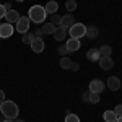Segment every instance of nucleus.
<instances>
[{
	"mask_svg": "<svg viewBox=\"0 0 122 122\" xmlns=\"http://www.w3.org/2000/svg\"><path fill=\"white\" fill-rule=\"evenodd\" d=\"M0 112L5 116V119H11V121H15L16 117H18L20 114V107L16 106V103H13V101H3V103L0 104Z\"/></svg>",
	"mask_w": 122,
	"mask_h": 122,
	"instance_id": "obj_1",
	"label": "nucleus"
},
{
	"mask_svg": "<svg viewBox=\"0 0 122 122\" xmlns=\"http://www.w3.org/2000/svg\"><path fill=\"white\" fill-rule=\"evenodd\" d=\"M47 13H46V8L44 7H41V5H33L31 8H29V13H28V18L33 21V23H44V20H46Z\"/></svg>",
	"mask_w": 122,
	"mask_h": 122,
	"instance_id": "obj_2",
	"label": "nucleus"
},
{
	"mask_svg": "<svg viewBox=\"0 0 122 122\" xmlns=\"http://www.w3.org/2000/svg\"><path fill=\"white\" fill-rule=\"evenodd\" d=\"M68 33H70V38L73 39H80L86 36V26H85L83 23H75L72 28L68 29Z\"/></svg>",
	"mask_w": 122,
	"mask_h": 122,
	"instance_id": "obj_3",
	"label": "nucleus"
},
{
	"mask_svg": "<svg viewBox=\"0 0 122 122\" xmlns=\"http://www.w3.org/2000/svg\"><path fill=\"white\" fill-rule=\"evenodd\" d=\"M29 25H31V20L28 16H20V20L16 21V31L25 34V33L29 31Z\"/></svg>",
	"mask_w": 122,
	"mask_h": 122,
	"instance_id": "obj_4",
	"label": "nucleus"
},
{
	"mask_svg": "<svg viewBox=\"0 0 122 122\" xmlns=\"http://www.w3.org/2000/svg\"><path fill=\"white\" fill-rule=\"evenodd\" d=\"M10 36H13V25L11 23H2L0 25V38L7 39Z\"/></svg>",
	"mask_w": 122,
	"mask_h": 122,
	"instance_id": "obj_5",
	"label": "nucleus"
},
{
	"mask_svg": "<svg viewBox=\"0 0 122 122\" xmlns=\"http://www.w3.org/2000/svg\"><path fill=\"white\" fill-rule=\"evenodd\" d=\"M104 91V83L101 80H91L90 81V93H103Z\"/></svg>",
	"mask_w": 122,
	"mask_h": 122,
	"instance_id": "obj_6",
	"label": "nucleus"
},
{
	"mask_svg": "<svg viewBox=\"0 0 122 122\" xmlns=\"http://www.w3.org/2000/svg\"><path fill=\"white\" fill-rule=\"evenodd\" d=\"M75 25V18H73V15H64L62 18H60V26L62 28H65V29H70L72 26Z\"/></svg>",
	"mask_w": 122,
	"mask_h": 122,
	"instance_id": "obj_7",
	"label": "nucleus"
},
{
	"mask_svg": "<svg viewBox=\"0 0 122 122\" xmlns=\"http://www.w3.org/2000/svg\"><path fill=\"white\" fill-rule=\"evenodd\" d=\"M44 39L42 38H34L33 39V42H31V49L36 52V54H41L42 51H44Z\"/></svg>",
	"mask_w": 122,
	"mask_h": 122,
	"instance_id": "obj_8",
	"label": "nucleus"
},
{
	"mask_svg": "<svg viewBox=\"0 0 122 122\" xmlns=\"http://www.w3.org/2000/svg\"><path fill=\"white\" fill-rule=\"evenodd\" d=\"M80 46H81V44H80V39H73V38L67 39L65 47H67V51H68V52H75V51H78Z\"/></svg>",
	"mask_w": 122,
	"mask_h": 122,
	"instance_id": "obj_9",
	"label": "nucleus"
},
{
	"mask_svg": "<svg viewBox=\"0 0 122 122\" xmlns=\"http://www.w3.org/2000/svg\"><path fill=\"white\" fill-rule=\"evenodd\" d=\"M98 64H99V67H101L103 70H111V68L114 67V62H112L111 57H99Z\"/></svg>",
	"mask_w": 122,
	"mask_h": 122,
	"instance_id": "obj_10",
	"label": "nucleus"
},
{
	"mask_svg": "<svg viewBox=\"0 0 122 122\" xmlns=\"http://www.w3.org/2000/svg\"><path fill=\"white\" fill-rule=\"evenodd\" d=\"M107 88H109L111 91H117V90L121 88V80H119L117 76H109V78H107Z\"/></svg>",
	"mask_w": 122,
	"mask_h": 122,
	"instance_id": "obj_11",
	"label": "nucleus"
},
{
	"mask_svg": "<svg viewBox=\"0 0 122 122\" xmlns=\"http://www.w3.org/2000/svg\"><path fill=\"white\" fill-rule=\"evenodd\" d=\"M44 8H46V13H47V15H56L57 10H59V3H57L56 0H49V2H47V5L44 7Z\"/></svg>",
	"mask_w": 122,
	"mask_h": 122,
	"instance_id": "obj_12",
	"label": "nucleus"
},
{
	"mask_svg": "<svg viewBox=\"0 0 122 122\" xmlns=\"http://www.w3.org/2000/svg\"><path fill=\"white\" fill-rule=\"evenodd\" d=\"M52 36H54V39H56V41H64V39H65V36H67V29L62 28V26H57Z\"/></svg>",
	"mask_w": 122,
	"mask_h": 122,
	"instance_id": "obj_13",
	"label": "nucleus"
},
{
	"mask_svg": "<svg viewBox=\"0 0 122 122\" xmlns=\"http://www.w3.org/2000/svg\"><path fill=\"white\" fill-rule=\"evenodd\" d=\"M86 57H88V60H91V62H98L99 57H101L99 49H90V51L86 52Z\"/></svg>",
	"mask_w": 122,
	"mask_h": 122,
	"instance_id": "obj_14",
	"label": "nucleus"
},
{
	"mask_svg": "<svg viewBox=\"0 0 122 122\" xmlns=\"http://www.w3.org/2000/svg\"><path fill=\"white\" fill-rule=\"evenodd\" d=\"M5 18H7L8 23H16V21L20 20V13L16 11V10H10V11H7Z\"/></svg>",
	"mask_w": 122,
	"mask_h": 122,
	"instance_id": "obj_15",
	"label": "nucleus"
},
{
	"mask_svg": "<svg viewBox=\"0 0 122 122\" xmlns=\"http://www.w3.org/2000/svg\"><path fill=\"white\" fill-rule=\"evenodd\" d=\"M103 119H104V122H116L117 121V116H116L114 111H104Z\"/></svg>",
	"mask_w": 122,
	"mask_h": 122,
	"instance_id": "obj_16",
	"label": "nucleus"
},
{
	"mask_svg": "<svg viewBox=\"0 0 122 122\" xmlns=\"http://www.w3.org/2000/svg\"><path fill=\"white\" fill-rule=\"evenodd\" d=\"M41 29H42V33H44V34H54V31H56V26H54V25L49 21V23H44Z\"/></svg>",
	"mask_w": 122,
	"mask_h": 122,
	"instance_id": "obj_17",
	"label": "nucleus"
},
{
	"mask_svg": "<svg viewBox=\"0 0 122 122\" xmlns=\"http://www.w3.org/2000/svg\"><path fill=\"white\" fill-rule=\"evenodd\" d=\"M98 34H99V31H98V28L96 26H86V36L88 38H98Z\"/></svg>",
	"mask_w": 122,
	"mask_h": 122,
	"instance_id": "obj_18",
	"label": "nucleus"
},
{
	"mask_svg": "<svg viewBox=\"0 0 122 122\" xmlns=\"http://www.w3.org/2000/svg\"><path fill=\"white\" fill-rule=\"evenodd\" d=\"M111 52H112V49H111V46H107V44H104V46L99 47L101 57H111Z\"/></svg>",
	"mask_w": 122,
	"mask_h": 122,
	"instance_id": "obj_19",
	"label": "nucleus"
},
{
	"mask_svg": "<svg viewBox=\"0 0 122 122\" xmlns=\"http://www.w3.org/2000/svg\"><path fill=\"white\" fill-rule=\"evenodd\" d=\"M33 39H34V33H25V34H23V42H25V44H29V46H31V42H33Z\"/></svg>",
	"mask_w": 122,
	"mask_h": 122,
	"instance_id": "obj_20",
	"label": "nucleus"
},
{
	"mask_svg": "<svg viewBox=\"0 0 122 122\" xmlns=\"http://www.w3.org/2000/svg\"><path fill=\"white\" fill-rule=\"evenodd\" d=\"M60 67H62V68H70V67H72V60H70V59H68V57H62V59H60Z\"/></svg>",
	"mask_w": 122,
	"mask_h": 122,
	"instance_id": "obj_21",
	"label": "nucleus"
},
{
	"mask_svg": "<svg viewBox=\"0 0 122 122\" xmlns=\"http://www.w3.org/2000/svg\"><path fill=\"white\" fill-rule=\"evenodd\" d=\"M65 10H68V11H75L76 10V2L75 0H67L65 2Z\"/></svg>",
	"mask_w": 122,
	"mask_h": 122,
	"instance_id": "obj_22",
	"label": "nucleus"
},
{
	"mask_svg": "<svg viewBox=\"0 0 122 122\" xmlns=\"http://www.w3.org/2000/svg\"><path fill=\"white\" fill-rule=\"evenodd\" d=\"M99 101H101V98H99V93H90V101H88V103L98 104Z\"/></svg>",
	"mask_w": 122,
	"mask_h": 122,
	"instance_id": "obj_23",
	"label": "nucleus"
},
{
	"mask_svg": "<svg viewBox=\"0 0 122 122\" xmlns=\"http://www.w3.org/2000/svg\"><path fill=\"white\" fill-rule=\"evenodd\" d=\"M65 122H80V119H78V116H76V114L68 112L65 116Z\"/></svg>",
	"mask_w": 122,
	"mask_h": 122,
	"instance_id": "obj_24",
	"label": "nucleus"
},
{
	"mask_svg": "<svg viewBox=\"0 0 122 122\" xmlns=\"http://www.w3.org/2000/svg\"><path fill=\"white\" fill-rule=\"evenodd\" d=\"M60 18H62V16H59V15H52V18H51V23H52V25H54V26H60Z\"/></svg>",
	"mask_w": 122,
	"mask_h": 122,
	"instance_id": "obj_25",
	"label": "nucleus"
},
{
	"mask_svg": "<svg viewBox=\"0 0 122 122\" xmlns=\"http://www.w3.org/2000/svg\"><path fill=\"white\" fill-rule=\"evenodd\" d=\"M57 52L60 54L62 57H65L67 54H68V51H67V47L65 46H60V47H57Z\"/></svg>",
	"mask_w": 122,
	"mask_h": 122,
	"instance_id": "obj_26",
	"label": "nucleus"
},
{
	"mask_svg": "<svg viewBox=\"0 0 122 122\" xmlns=\"http://www.w3.org/2000/svg\"><path fill=\"white\" fill-rule=\"evenodd\" d=\"M114 112H116V116H117V117H122V104H117V106H116Z\"/></svg>",
	"mask_w": 122,
	"mask_h": 122,
	"instance_id": "obj_27",
	"label": "nucleus"
},
{
	"mask_svg": "<svg viewBox=\"0 0 122 122\" xmlns=\"http://www.w3.org/2000/svg\"><path fill=\"white\" fill-rule=\"evenodd\" d=\"M5 15H7V10H5V7H3V3H0V20L5 18Z\"/></svg>",
	"mask_w": 122,
	"mask_h": 122,
	"instance_id": "obj_28",
	"label": "nucleus"
},
{
	"mask_svg": "<svg viewBox=\"0 0 122 122\" xmlns=\"http://www.w3.org/2000/svg\"><path fill=\"white\" fill-rule=\"evenodd\" d=\"M42 34H44V33H42L41 28H38L36 31H34V38H42Z\"/></svg>",
	"mask_w": 122,
	"mask_h": 122,
	"instance_id": "obj_29",
	"label": "nucleus"
},
{
	"mask_svg": "<svg viewBox=\"0 0 122 122\" xmlns=\"http://www.w3.org/2000/svg\"><path fill=\"white\" fill-rule=\"evenodd\" d=\"M81 99H83L85 103H88V101H90V91H86V93L81 94Z\"/></svg>",
	"mask_w": 122,
	"mask_h": 122,
	"instance_id": "obj_30",
	"label": "nucleus"
},
{
	"mask_svg": "<svg viewBox=\"0 0 122 122\" xmlns=\"http://www.w3.org/2000/svg\"><path fill=\"white\" fill-rule=\"evenodd\" d=\"M70 68H72L73 72H78V68H80V65H78L76 62H72V67H70Z\"/></svg>",
	"mask_w": 122,
	"mask_h": 122,
	"instance_id": "obj_31",
	"label": "nucleus"
},
{
	"mask_svg": "<svg viewBox=\"0 0 122 122\" xmlns=\"http://www.w3.org/2000/svg\"><path fill=\"white\" fill-rule=\"evenodd\" d=\"M3 101H5V93H3V91L0 90V104L3 103Z\"/></svg>",
	"mask_w": 122,
	"mask_h": 122,
	"instance_id": "obj_32",
	"label": "nucleus"
},
{
	"mask_svg": "<svg viewBox=\"0 0 122 122\" xmlns=\"http://www.w3.org/2000/svg\"><path fill=\"white\" fill-rule=\"evenodd\" d=\"M3 7H5L7 11H10V10H11V3H3Z\"/></svg>",
	"mask_w": 122,
	"mask_h": 122,
	"instance_id": "obj_33",
	"label": "nucleus"
},
{
	"mask_svg": "<svg viewBox=\"0 0 122 122\" xmlns=\"http://www.w3.org/2000/svg\"><path fill=\"white\" fill-rule=\"evenodd\" d=\"M3 122H15V121H11V119H5Z\"/></svg>",
	"mask_w": 122,
	"mask_h": 122,
	"instance_id": "obj_34",
	"label": "nucleus"
},
{
	"mask_svg": "<svg viewBox=\"0 0 122 122\" xmlns=\"http://www.w3.org/2000/svg\"><path fill=\"white\" fill-rule=\"evenodd\" d=\"M116 122H122V117H117V121Z\"/></svg>",
	"mask_w": 122,
	"mask_h": 122,
	"instance_id": "obj_35",
	"label": "nucleus"
},
{
	"mask_svg": "<svg viewBox=\"0 0 122 122\" xmlns=\"http://www.w3.org/2000/svg\"><path fill=\"white\" fill-rule=\"evenodd\" d=\"M15 122H25V121H15Z\"/></svg>",
	"mask_w": 122,
	"mask_h": 122,
	"instance_id": "obj_36",
	"label": "nucleus"
},
{
	"mask_svg": "<svg viewBox=\"0 0 122 122\" xmlns=\"http://www.w3.org/2000/svg\"><path fill=\"white\" fill-rule=\"evenodd\" d=\"M16 2H25V0H16Z\"/></svg>",
	"mask_w": 122,
	"mask_h": 122,
	"instance_id": "obj_37",
	"label": "nucleus"
},
{
	"mask_svg": "<svg viewBox=\"0 0 122 122\" xmlns=\"http://www.w3.org/2000/svg\"><path fill=\"white\" fill-rule=\"evenodd\" d=\"M0 39H2V38H0Z\"/></svg>",
	"mask_w": 122,
	"mask_h": 122,
	"instance_id": "obj_38",
	"label": "nucleus"
}]
</instances>
